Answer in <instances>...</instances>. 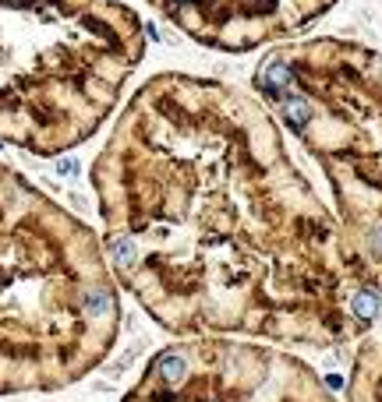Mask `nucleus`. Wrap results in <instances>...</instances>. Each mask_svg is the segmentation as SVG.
I'll return each instance as SVG.
<instances>
[{
  "instance_id": "nucleus-1",
  "label": "nucleus",
  "mask_w": 382,
  "mask_h": 402,
  "mask_svg": "<svg viewBox=\"0 0 382 402\" xmlns=\"http://www.w3.org/2000/svg\"><path fill=\"white\" fill-rule=\"evenodd\" d=\"M89 188L117 286L178 339L336 350L379 318L382 293L258 92L153 74L117 110Z\"/></svg>"
},
{
  "instance_id": "nucleus-2",
  "label": "nucleus",
  "mask_w": 382,
  "mask_h": 402,
  "mask_svg": "<svg viewBox=\"0 0 382 402\" xmlns=\"http://www.w3.org/2000/svg\"><path fill=\"white\" fill-rule=\"evenodd\" d=\"M121 325L99 230L0 159V399L85 381L113 353Z\"/></svg>"
},
{
  "instance_id": "nucleus-3",
  "label": "nucleus",
  "mask_w": 382,
  "mask_h": 402,
  "mask_svg": "<svg viewBox=\"0 0 382 402\" xmlns=\"http://www.w3.org/2000/svg\"><path fill=\"white\" fill-rule=\"evenodd\" d=\"M145 60L121 0H0V145L53 159L117 113Z\"/></svg>"
},
{
  "instance_id": "nucleus-4",
  "label": "nucleus",
  "mask_w": 382,
  "mask_h": 402,
  "mask_svg": "<svg viewBox=\"0 0 382 402\" xmlns=\"http://www.w3.org/2000/svg\"><path fill=\"white\" fill-rule=\"evenodd\" d=\"M255 92L322 170L347 254L382 293V50L340 36L283 43L258 60Z\"/></svg>"
},
{
  "instance_id": "nucleus-5",
  "label": "nucleus",
  "mask_w": 382,
  "mask_h": 402,
  "mask_svg": "<svg viewBox=\"0 0 382 402\" xmlns=\"http://www.w3.org/2000/svg\"><path fill=\"white\" fill-rule=\"evenodd\" d=\"M121 402H340L298 353L251 339H178L149 356Z\"/></svg>"
},
{
  "instance_id": "nucleus-6",
  "label": "nucleus",
  "mask_w": 382,
  "mask_h": 402,
  "mask_svg": "<svg viewBox=\"0 0 382 402\" xmlns=\"http://www.w3.org/2000/svg\"><path fill=\"white\" fill-rule=\"evenodd\" d=\"M170 28L216 53L283 46L336 0H145Z\"/></svg>"
},
{
  "instance_id": "nucleus-7",
  "label": "nucleus",
  "mask_w": 382,
  "mask_h": 402,
  "mask_svg": "<svg viewBox=\"0 0 382 402\" xmlns=\"http://www.w3.org/2000/svg\"><path fill=\"white\" fill-rule=\"evenodd\" d=\"M347 402H382V328H372L350 356Z\"/></svg>"
}]
</instances>
